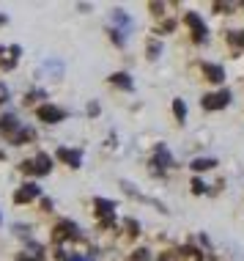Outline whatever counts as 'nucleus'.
<instances>
[{
    "label": "nucleus",
    "instance_id": "f3484780",
    "mask_svg": "<svg viewBox=\"0 0 244 261\" xmlns=\"http://www.w3.org/2000/svg\"><path fill=\"white\" fill-rule=\"evenodd\" d=\"M129 261H151V250H145V248L135 250V253L129 256Z\"/></svg>",
    "mask_w": 244,
    "mask_h": 261
},
{
    "label": "nucleus",
    "instance_id": "ddd939ff",
    "mask_svg": "<svg viewBox=\"0 0 244 261\" xmlns=\"http://www.w3.org/2000/svg\"><path fill=\"white\" fill-rule=\"evenodd\" d=\"M110 83H113V86H118V88H132V77H129L127 72L113 74V77H110Z\"/></svg>",
    "mask_w": 244,
    "mask_h": 261
},
{
    "label": "nucleus",
    "instance_id": "0eeeda50",
    "mask_svg": "<svg viewBox=\"0 0 244 261\" xmlns=\"http://www.w3.org/2000/svg\"><path fill=\"white\" fill-rule=\"evenodd\" d=\"M19 129H22V121H19L14 113H6V116H0V132H3V135L9 138V140L17 135Z\"/></svg>",
    "mask_w": 244,
    "mask_h": 261
},
{
    "label": "nucleus",
    "instance_id": "20e7f679",
    "mask_svg": "<svg viewBox=\"0 0 244 261\" xmlns=\"http://www.w3.org/2000/svg\"><path fill=\"white\" fill-rule=\"evenodd\" d=\"M187 25H190V31H192V39H195V41H200V44H203V41L208 39V28L203 25V19H200L195 11L187 14Z\"/></svg>",
    "mask_w": 244,
    "mask_h": 261
},
{
    "label": "nucleus",
    "instance_id": "5701e85b",
    "mask_svg": "<svg viewBox=\"0 0 244 261\" xmlns=\"http://www.w3.org/2000/svg\"><path fill=\"white\" fill-rule=\"evenodd\" d=\"M17 261H41V256H39V253H36V256H25V253H22Z\"/></svg>",
    "mask_w": 244,
    "mask_h": 261
},
{
    "label": "nucleus",
    "instance_id": "6e6552de",
    "mask_svg": "<svg viewBox=\"0 0 244 261\" xmlns=\"http://www.w3.org/2000/svg\"><path fill=\"white\" fill-rule=\"evenodd\" d=\"M39 195H41V187L33 185V181H27V185H22L17 193H14V201H17V203H27V201L39 198Z\"/></svg>",
    "mask_w": 244,
    "mask_h": 261
},
{
    "label": "nucleus",
    "instance_id": "9b49d317",
    "mask_svg": "<svg viewBox=\"0 0 244 261\" xmlns=\"http://www.w3.org/2000/svg\"><path fill=\"white\" fill-rule=\"evenodd\" d=\"M203 74H206V80H211V83L225 80V69L217 66V63H203Z\"/></svg>",
    "mask_w": 244,
    "mask_h": 261
},
{
    "label": "nucleus",
    "instance_id": "a878e982",
    "mask_svg": "<svg viewBox=\"0 0 244 261\" xmlns=\"http://www.w3.org/2000/svg\"><path fill=\"white\" fill-rule=\"evenodd\" d=\"M0 25H6V17H3V14H0Z\"/></svg>",
    "mask_w": 244,
    "mask_h": 261
},
{
    "label": "nucleus",
    "instance_id": "4be33fe9",
    "mask_svg": "<svg viewBox=\"0 0 244 261\" xmlns=\"http://www.w3.org/2000/svg\"><path fill=\"white\" fill-rule=\"evenodd\" d=\"M9 102V88H6V83H0V105Z\"/></svg>",
    "mask_w": 244,
    "mask_h": 261
},
{
    "label": "nucleus",
    "instance_id": "7ed1b4c3",
    "mask_svg": "<svg viewBox=\"0 0 244 261\" xmlns=\"http://www.w3.org/2000/svg\"><path fill=\"white\" fill-rule=\"evenodd\" d=\"M228 102H231V91H214V94L203 96L206 110H222V108H228Z\"/></svg>",
    "mask_w": 244,
    "mask_h": 261
},
{
    "label": "nucleus",
    "instance_id": "cd10ccee",
    "mask_svg": "<svg viewBox=\"0 0 244 261\" xmlns=\"http://www.w3.org/2000/svg\"><path fill=\"white\" fill-rule=\"evenodd\" d=\"M82 261H90V258H82Z\"/></svg>",
    "mask_w": 244,
    "mask_h": 261
},
{
    "label": "nucleus",
    "instance_id": "bb28decb",
    "mask_svg": "<svg viewBox=\"0 0 244 261\" xmlns=\"http://www.w3.org/2000/svg\"><path fill=\"white\" fill-rule=\"evenodd\" d=\"M0 160H3V151H0Z\"/></svg>",
    "mask_w": 244,
    "mask_h": 261
},
{
    "label": "nucleus",
    "instance_id": "f03ea898",
    "mask_svg": "<svg viewBox=\"0 0 244 261\" xmlns=\"http://www.w3.org/2000/svg\"><path fill=\"white\" fill-rule=\"evenodd\" d=\"M55 242H64V239H80V228H77V223H72V220H60L58 225H55Z\"/></svg>",
    "mask_w": 244,
    "mask_h": 261
},
{
    "label": "nucleus",
    "instance_id": "9d476101",
    "mask_svg": "<svg viewBox=\"0 0 244 261\" xmlns=\"http://www.w3.org/2000/svg\"><path fill=\"white\" fill-rule=\"evenodd\" d=\"M151 165H157L159 171H165V168H170V165H173V154L167 151V146H165V143H159V146H157V157L151 160Z\"/></svg>",
    "mask_w": 244,
    "mask_h": 261
},
{
    "label": "nucleus",
    "instance_id": "b1692460",
    "mask_svg": "<svg viewBox=\"0 0 244 261\" xmlns=\"http://www.w3.org/2000/svg\"><path fill=\"white\" fill-rule=\"evenodd\" d=\"M127 231H129V234H137V223L135 220H127Z\"/></svg>",
    "mask_w": 244,
    "mask_h": 261
},
{
    "label": "nucleus",
    "instance_id": "39448f33",
    "mask_svg": "<svg viewBox=\"0 0 244 261\" xmlns=\"http://www.w3.org/2000/svg\"><path fill=\"white\" fill-rule=\"evenodd\" d=\"M36 116H39V121H44V124H58L66 118V113L60 108H55V105H41L36 110Z\"/></svg>",
    "mask_w": 244,
    "mask_h": 261
},
{
    "label": "nucleus",
    "instance_id": "aec40b11",
    "mask_svg": "<svg viewBox=\"0 0 244 261\" xmlns=\"http://www.w3.org/2000/svg\"><path fill=\"white\" fill-rule=\"evenodd\" d=\"M236 9L233 3H214V11H222V14H231Z\"/></svg>",
    "mask_w": 244,
    "mask_h": 261
},
{
    "label": "nucleus",
    "instance_id": "a211bd4d",
    "mask_svg": "<svg viewBox=\"0 0 244 261\" xmlns=\"http://www.w3.org/2000/svg\"><path fill=\"white\" fill-rule=\"evenodd\" d=\"M233 47H244V31H231V36H228Z\"/></svg>",
    "mask_w": 244,
    "mask_h": 261
},
{
    "label": "nucleus",
    "instance_id": "2eb2a0df",
    "mask_svg": "<svg viewBox=\"0 0 244 261\" xmlns=\"http://www.w3.org/2000/svg\"><path fill=\"white\" fill-rule=\"evenodd\" d=\"M96 209H99V215H113V209H115V201H104V198H96Z\"/></svg>",
    "mask_w": 244,
    "mask_h": 261
},
{
    "label": "nucleus",
    "instance_id": "f257e3e1",
    "mask_svg": "<svg viewBox=\"0 0 244 261\" xmlns=\"http://www.w3.org/2000/svg\"><path fill=\"white\" fill-rule=\"evenodd\" d=\"M22 171L25 173H36V176H47L52 171V160H50V154H36V160H27L22 162Z\"/></svg>",
    "mask_w": 244,
    "mask_h": 261
},
{
    "label": "nucleus",
    "instance_id": "1a4fd4ad",
    "mask_svg": "<svg viewBox=\"0 0 244 261\" xmlns=\"http://www.w3.org/2000/svg\"><path fill=\"white\" fill-rule=\"evenodd\" d=\"M58 160H64L66 165H72V168H80L82 165V151L80 149H64V146H60V149H58Z\"/></svg>",
    "mask_w": 244,
    "mask_h": 261
},
{
    "label": "nucleus",
    "instance_id": "f8f14e48",
    "mask_svg": "<svg viewBox=\"0 0 244 261\" xmlns=\"http://www.w3.org/2000/svg\"><path fill=\"white\" fill-rule=\"evenodd\" d=\"M217 165V160H211V157H198V160H192V171H208V168H214Z\"/></svg>",
    "mask_w": 244,
    "mask_h": 261
},
{
    "label": "nucleus",
    "instance_id": "393cba45",
    "mask_svg": "<svg viewBox=\"0 0 244 261\" xmlns=\"http://www.w3.org/2000/svg\"><path fill=\"white\" fill-rule=\"evenodd\" d=\"M159 261H176V258H173V253H165V256L159 258Z\"/></svg>",
    "mask_w": 244,
    "mask_h": 261
},
{
    "label": "nucleus",
    "instance_id": "dca6fc26",
    "mask_svg": "<svg viewBox=\"0 0 244 261\" xmlns=\"http://www.w3.org/2000/svg\"><path fill=\"white\" fill-rule=\"evenodd\" d=\"M173 110H176L178 124H184V121H187V105L181 102V99H173Z\"/></svg>",
    "mask_w": 244,
    "mask_h": 261
},
{
    "label": "nucleus",
    "instance_id": "6ab92c4d",
    "mask_svg": "<svg viewBox=\"0 0 244 261\" xmlns=\"http://www.w3.org/2000/svg\"><path fill=\"white\" fill-rule=\"evenodd\" d=\"M159 53H162V44L159 41H148V58H159Z\"/></svg>",
    "mask_w": 244,
    "mask_h": 261
},
{
    "label": "nucleus",
    "instance_id": "423d86ee",
    "mask_svg": "<svg viewBox=\"0 0 244 261\" xmlns=\"http://www.w3.org/2000/svg\"><path fill=\"white\" fill-rule=\"evenodd\" d=\"M110 19H113V31H118L121 36H127V33L132 31V19H129V14L124 11V9H113L110 11Z\"/></svg>",
    "mask_w": 244,
    "mask_h": 261
},
{
    "label": "nucleus",
    "instance_id": "412c9836",
    "mask_svg": "<svg viewBox=\"0 0 244 261\" xmlns=\"http://www.w3.org/2000/svg\"><path fill=\"white\" fill-rule=\"evenodd\" d=\"M190 187H192V193H198V195H200V193H206V185H203L200 179H192V185H190Z\"/></svg>",
    "mask_w": 244,
    "mask_h": 261
},
{
    "label": "nucleus",
    "instance_id": "4468645a",
    "mask_svg": "<svg viewBox=\"0 0 244 261\" xmlns=\"http://www.w3.org/2000/svg\"><path fill=\"white\" fill-rule=\"evenodd\" d=\"M25 140H33V129H30V126H22V129H19V132H17V135H14V138H11V143H17V146H22V143H25Z\"/></svg>",
    "mask_w": 244,
    "mask_h": 261
}]
</instances>
